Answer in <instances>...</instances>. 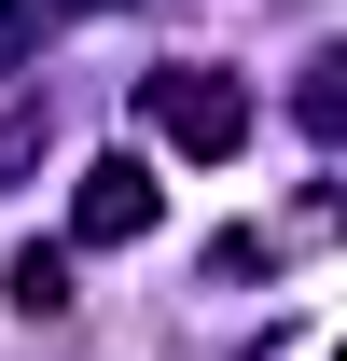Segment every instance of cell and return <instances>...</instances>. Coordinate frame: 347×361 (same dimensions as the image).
<instances>
[{"label":"cell","mask_w":347,"mask_h":361,"mask_svg":"<svg viewBox=\"0 0 347 361\" xmlns=\"http://www.w3.org/2000/svg\"><path fill=\"white\" fill-rule=\"evenodd\" d=\"M139 111H153V139H167V153H195V167H222V153L250 139V84H236V70H153V84H139Z\"/></svg>","instance_id":"1"},{"label":"cell","mask_w":347,"mask_h":361,"mask_svg":"<svg viewBox=\"0 0 347 361\" xmlns=\"http://www.w3.org/2000/svg\"><path fill=\"white\" fill-rule=\"evenodd\" d=\"M70 236L84 250H126V236H153V167H84V195H70Z\"/></svg>","instance_id":"2"},{"label":"cell","mask_w":347,"mask_h":361,"mask_svg":"<svg viewBox=\"0 0 347 361\" xmlns=\"http://www.w3.org/2000/svg\"><path fill=\"white\" fill-rule=\"evenodd\" d=\"M305 126L347 139V56H319V70H305Z\"/></svg>","instance_id":"3"},{"label":"cell","mask_w":347,"mask_h":361,"mask_svg":"<svg viewBox=\"0 0 347 361\" xmlns=\"http://www.w3.org/2000/svg\"><path fill=\"white\" fill-rule=\"evenodd\" d=\"M14 306L42 319V306H70V264H56V250H28V264H14Z\"/></svg>","instance_id":"4"},{"label":"cell","mask_w":347,"mask_h":361,"mask_svg":"<svg viewBox=\"0 0 347 361\" xmlns=\"http://www.w3.org/2000/svg\"><path fill=\"white\" fill-rule=\"evenodd\" d=\"M28 28H42V14H28V0H0V56H28Z\"/></svg>","instance_id":"5"},{"label":"cell","mask_w":347,"mask_h":361,"mask_svg":"<svg viewBox=\"0 0 347 361\" xmlns=\"http://www.w3.org/2000/svg\"><path fill=\"white\" fill-rule=\"evenodd\" d=\"M334 361H347V348H334Z\"/></svg>","instance_id":"6"}]
</instances>
